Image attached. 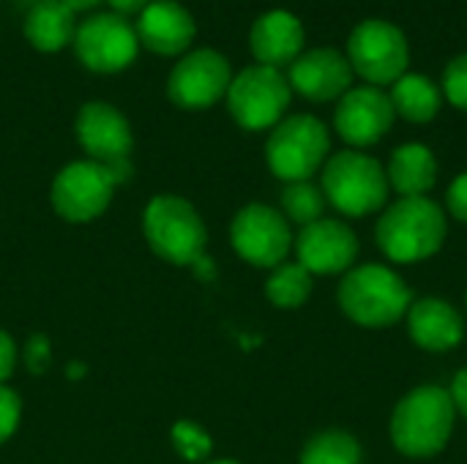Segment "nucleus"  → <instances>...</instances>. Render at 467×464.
<instances>
[{
	"label": "nucleus",
	"instance_id": "nucleus-21",
	"mask_svg": "<svg viewBox=\"0 0 467 464\" xmlns=\"http://www.w3.org/2000/svg\"><path fill=\"white\" fill-rule=\"evenodd\" d=\"M386 178L402 197H427L438 180V161L427 145L410 142L391 153Z\"/></svg>",
	"mask_w": 467,
	"mask_h": 464
},
{
	"label": "nucleus",
	"instance_id": "nucleus-36",
	"mask_svg": "<svg viewBox=\"0 0 467 464\" xmlns=\"http://www.w3.org/2000/svg\"><path fill=\"white\" fill-rule=\"evenodd\" d=\"M465 301H467V298H465Z\"/></svg>",
	"mask_w": 467,
	"mask_h": 464
},
{
	"label": "nucleus",
	"instance_id": "nucleus-31",
	"mask_svg": "<svg viewBox=\"0 0 467 464\" xmlns=\"http://www.w3.org/2000/svg\"><path fill=\"white\" fill-rule=\"evenodd\" d=\"M446 202H449V213L460 222L467 224V172H462L451 186H449V194H446Z\"/></svg>",
	"mask_w": 467,
	"mask_h": 464
},
{
	"label": "nucleus",
	"instance_id": "nucleus-30",
	"mask_svg": "<svg viewBox=\"0 0 467 464\" xmlns=\"http://www.w3.org/2000/svg\"><path fill=\"white\" fill-rule=\"evenodd\" d=\"M16 361H19V350H16V342L11 339L8 331H0V386H5L16 369Z\"/></svg>",
	"mask_w": 467,
	"mask_h": 464
},
{
	"label": "nucleus",
	"instance_id": "nucleus-20",
	"mask_svg": "<svg viewBox=\"0 0 467 464\" xmlns=\"http://www.w3.org/2000/svg\"><path fill=\"white\" fill-rule=\"evenodd\" d=\"M22 33L33 49L52 55V52L66 49L74 41L77 19H74V11L63 5L60 0H38L36 5L27 8Z\"/></svg>",
	"mask_w": 467,
	"mask_h": 464
},
{
	"label": "nucleus",
	"instance_id": "nucleus-3",
	"mask_svg": "<svg viewBox=\"0 0 467 464\" xmlns=\"http://www.w3.org/2000/svg\"><path fill=\"white\" fill-rule=\"evenodd\" d=\"M337 298L342 312L353 323L367 328H386L400 323L413 304L405 279L397 271L378 263L350 268L339 284Z\"/></svg>",
	"mask_w": 467,
	"mask_h": 464
},
{
	"label": "nucleus",
	"instance_id": "nucleus-28",
	"mask_svg": "<svg viewBox=\"0 0 467 464\" xmlns=\"http://www.w3.org/2000/svg\"><path fill=\"white\" fill-rule=\"evenodd\" d=\"M19 418H22V402L16 391L8 386H0V446L11 440V435L19 427Z\"/></svg>",
	"mask_w": 467,
	"mask_h": 464
},
{
	"label": "nucleus",
	"instance_id": "nucleus-2",
	"mask_svg": "<svg viewBox=\"0 0 467 464\" xmlns=\"http://www.w3.org/2000/svg\"><path fill=\"white\" fill-rule=\"evenodd\" d=\"M446 213L427 197L397 200L378 222L380 252L394 263H419L432 257L446 241Z\"/></svg>",
	"mask_w": 467,
	"mask_h": 464
},
{
	"label": "nucleus",
	"instance_id": "nucleus-12",
	"mask_svg": "<svg viewBox=\"0 0 467 464\" xmlns=\"http://www.w3.org/2000/svg\"><path fill=\"white\" fill-rule=\"evenodd\" d=\"M233 249L241 260L254 268H276L293 249L290 222L271 205L252 202L241 208L230 227Z\"/></svg>",
	"mask_w": 467,
	"mask_h": 464
},
{
	"label": "nucleus",
	"instance_id": "nucleus-35",
	"mask_svg": "<svg viewBox=\"0 0 467 464\" xmlns=\"http://www.w3.org/2000/svg\"><path fill=\"white\" fill-rule=\"evenodd\" d=\"M208 464H238L235 459H216V462H208Z\"/></svg>",
	"mask_w": 467,
	"mask_h": 464
},
{
	"label": "nucleus",
	"instance_id": "nucleus-34",
	"mask_svg": "<svg viewBox=\"0 0 467 464\" xmlns=\"http://www.w3.org/2000/svg\"><path fill=\"white\" fill-rule=\"evenodd\" d=\"M60 3H63V5H68V8H71V11L77 14V11H88V8H96V5H99V3H104V0H60Z\"/></svg>",
	"mask_w": 467,
	"mask_h": 464
},
{
	"label": "nucleus",
	"instance_id": "nucleus-14",
	"mask_svg": "<svg viewBox=\"0 0 467 464\" xmlns=\"http://www.w3.org/2000/svg\"><path fill=\"white\" fill-rule=\"evenodd\" d=\"M77 142L90 161L107 164L115 159H129L134 148L131 123L126 115L107 101H88L79 107L74 120Z\"/></svg>",
	"mask_w": 467,
	"mask_h": 464
},
{
	"label": "nucleus",
	"instance_id": "nucleus-18",
	"mask_svg": "<svg viewBox=\"0 0 467 464\" xmlns=\"http://www.w3.org/2000/svg\"><path fill=\"white\" fill-rule=\"evenodd\" d=\"M249 46L260 66H271V68L287 66L304 49V25L298 22L296 14L285 8L265 11L252 25Z\"/></svg>",
	"mask_w": 467,
	"mask_h": 464
},
{
	"label": "nucleus",
	"instance_id": "nucleus-7",
	"mask_svg": "<svg viewBox=\"0 0 467 464\" xmlns=\"http://www.w3.org/2000/svg\"><path fill=\"white\" fill-rule=\"evenodd\" d=\"M293 88L279 68L271 66H249L233 77L227 88V109L233 120L246 131L274 129L285 109L290 107Z\"/></svg>",
	"mask_w": 467,
	"mask_h": 464
},
{
	"label": "nucleus",
	"instance_id": "nucleus-16",
	"mask_svg": "<svg viewBox=\"0 0 467 464\" xmlns=\"http://www.w3.org/2000/svg\"><path fill=\"white\" fill-rule=\"evenodd\" d=\"M134 30L145 49L161 57H181L189 52L197 36V22L178 0H150L137 16Z\"/></svg>",
	"mask_w": 467,
	"mask_h": 464
},
{
	"label": "nucleus",
	"instance_id": "nucleus-5",
	"mask_svg": "<svg viewBox=\"0 0 467 464\" xmlns=\"http://www.w3.org/2000/svg\"><path fill=\"white\" fill-rule=\"evenodd\" d=\"M323 194L345 216H367L386 205L389 178L378 159L361 150H342L323 170Z\"/></svg>",
	"mask_w": 467,
	"mask_h": 464
},
{
	"label": "nucleus",
	"instance_id": "nucleus-32",
	"mask_svg": "<svg viewBox=\"0 0 467 464\" xmlns=\"http://www.w3.org/2000/svg\"><path fill=\"white\" fill-rule=\"evenodd\" d=\"M451 402H454V407H457V413H462L467 416V366L462 372H457V377H454V383H451Z\"/></svg>",
	"mask_w": 467,
	"mask_h": 464
},
{
	"label": "nucleus",
	"instance_id": "nucleus-13",
	"mask_svg": "<svg viewBox=\"0 0 467 464\" xmlns=\"http://www.w3.org/2000/svg\"><path fill=\"white\" fill-rule=\"evenodd\" d=\"M298 263L315 276H334L350 271L358 254L356 232L339 219H317L301 227L296 238Z\"/></svg>",
	"mask_w": 467,
	"mask_h": 464
},
{
	"label": "nucleus",
	"instance_id": "nucleus-10",
	"mask_svg": "<svg viewBox=\"0 0 467 464\" xmlns=\"http://www.w3.org/2000/svg\"><path fill=\"white\" fill-rule=\"evenodd\" d=\"M348 60H350V68L358 71L375 88L391 85L408 68V60H410L408 38L391 22L367 19L348 38Z\"/></svg>",
	"mask_w": 467,
	"mask_h": 464
},
{
	"label": "nucleus",
	"instance_id": "nucleus-11",
	"mask_svg": "<svg viewBox=\"0 0 467 464\" xmlns=\"http://www.w3.org/2000/svg\"><path fill=\"white\" fill-rule=\"evenodd\" d=\"M233 82L230 60L211 49H189L181 55L167 77V98L181 109H208L227 96Z\"/></svg>",
	"mask_w": 467,
	"mask_h": 464
},
{
	"label": "nucleus",
	"instance_id": "nucleus-26",
	"mask_svg": "<svg viewBox=\"0 0 467 464\" xmlns=\"http://www.w3.org/2000/svg\"><path fill=\"white\" fill-rule=\"evenodd\" d=\"M172 446L186 462H205L211 457V438L202 427L192 421H178L172 427Z\"/></svg>",
	"mask_w": 467,
	"mask_h": 464
},
{
	"label": "nucleus",
	"instance_id": "nucleus-15",
	"mask_svg": "<svg viewBox=\"0 0 467 464\" xmlns=\"http://www.w3.org/2000/svg\"><path fill=\"white\" fill-rule=\"evenodd\" d=\"M394 115L397 112H394L391 98L380 88L367 85V88L348 90L339 98L334 126L348 145L367 148V145L380 142L383 134H389Z\"/></svg>",
	"mask_w": 467,
	"mask_h": 464
},
{
	"label": "nucleus",
	"instance_id": "nucleus-24",
	"mask_svg": "<svg viewBox=\"0 0 467 464\" xmlns=\"http://www.w3.org/2000/svg\"><path fill=\"white\" fill-rule=\"evenodd\" d=\"M301 464H361V446L353 435L328 429L304 446Z\"/></svg>",
	"mask_w": 467,
	"mask_h": 464
},
{
	"label": "nucleus",
	"instance_id": "nucleus-25",
	"mask_svg": "<svg viewBox=\"0 0 467 464\" xmlns=\"http://www.w3.org/2000/svg\"><path fill=\"white\" fill-rule=\"evenodd\" d=\"M282 216L287 222H296L301 227L323 219L326 211V194L323 189H317L309 180H298V183H287L282 191Z\"/></svg>",
	"mask_w": 467,
	"mask_h": 464
},
{
	"label": "nucleus",
	"instance_id": "nucleus-19",
	"mask_svg": "<svg viewBox=\"0 0 467 464\" xmlns=\"http://www.w3.org/2000/svg\"><path fill=\"white\" fill-rule=\"evenodd\" d=\"M408 328L419 347L430 353H446L465 336L462 314L441 298H421L408 309Z\"/></svg>",
	"mask_w": 467,
	"mask_h": 464
},
{
	"label": "nucleus",
	"instance_id": "nucleus-9",
	"mask_svg": "<svg viewBox=\"0 0 467 464\" xmlns=\"http://www.w3.org/2000/svg\"><path fill=\"white\" fill-rule=\"evenodd\" d=\"M115 194V180L109 170L99 161L79 159L66 164L52 180V208L60 219L71 224H88L99 219Z\"/></svg>",
	"mask_w": 467,
	"mask_h": 464
},
{
	"label": "nucleus",
	"instance_id": "nucleus-4",
	"mask_svg": "<svg viewBox=\"0 0 467 464\" xmlns=\"http://www.w3.org/2000/svg\"><path fill=\"white\" fill-rule=\"evenodd\" d=\"M142 232L156 257L170 265L202 263L208 230L197 208L178 194H156L142 211Z\"/></svg>",
	"mask_w": 467,
	"mask_h": 464
},
{
	"label": "nucleus",
	"instance_id": "nucleus-22",
	"mask_svg": "<svg viewBox=\"0 0 467 464\" xmlns=\"http://www.w3.org/2000/svg\"><path fill=\"white\" fill-rule=\"evenodd\" d=\"M389 98L394 112L410 123H430L441 109V90L421 74H402Z\"/></svg>",
	"mask_w": 467,
	"mask_h": 464
},
{
	"label": "nucleus",
	"instance_id": "nucleus-29",
	"mask_svg": "<svg viewBox=\"0 0 467 464\" xmlns=\"http://www.w3.org/2000/svg\"><path fill=\"white\" fill-rule=\"evenodd\" d=\"M49 339L47 336H33L25 347V364L33 375H41L49 366Z\"/></svg>",
	"mask_w": 467,
	"mask_h": 464
},
{
	"label": "nucleus",
	"instance_id": "nucleus-1",
	"mask_svg": "<svg viewBox=\"0 0 467 464\" xmlns=\"http://www.w3.org/2000/svg\"><path fill=\"white\" fill-rule=\"evenodd\" d=\"M454 418L457 407L451 394L441 386H421L397 405L391 416V440L405 457H435L446 449L454 432Z\"/></svg>",
	"mask_w": 467,
	"mask_h": 464
},
{
	"label": "nucleus",
	"instance_id": "nucleus-17",
	"mask_svg": "<svg viewBox=\"0 0 467 464\" xmlns=\"http://www.w3.org/2000/svg\"><path fill=\"white\" fill-rule=\"evenodd\" d=\"M290 88L309 101H331L348 93L353 82V68L345 55L331 46L301 52L290 63Z\"/></svg>",
	"mask_w": 467,
	"mask_h": 464
},
{
	"label": "nucleus",
	"instance_id": "nucleus-33",
	"mask_svg": "<svg viewBox=\"0 0 467 464\" xmlns=\"http://www.w3.org/2000/svg\"><path fill=\"white\" fill-rule=\"evenodd\" d=\"M107 3H109V11H112V14L129 19V16H140L150 0H107Z\"/></svg>",
	"mask_w": 467,
	"mask_h": 464
},
{
	"label": "nucleus",
	"instance_id": "nucleus-23",
	"mask_svg": "<svg viewBox=\"0 0 467 464\" xmlns=\"http://www.w3.org/2000/svg\"><path fill=\"white\" fill-rule=\"evenodd\" d=\"M312 295V273L301 263H282L265 282V298L279 309H298Z\"/></svg>",
	"mask_w": 467,
	"mask_h": 464
},
{
	"label": "nucleus",
	"instance_id": "nucleus-8",
	"mask_svg": "<svg viewBox=\"0 0 467 464\" xmlns=\"http://www.w3.org/2000/svg\"><path fill=\"white\" fill-rule=\"evenodd\" d=\"M74 55L93 74H118L137 60L140 38L129 19L104 11L93 14L77 25L74 33Z\"/></svg>",
	"mask_w": 467,
	"mask_h": 464
},
{
	"label": "nucleus",
	"instance_id": "nucleus-27",
	"mask_svg": "<svg viewBox=\"0 0 467 464\" xmlns=\"http://www.w3.org/2000/svg\"><path fill=\"white\" fill-rule=\"evenodd\" d=\"M443 90L449 101L467 112V52L454 57L443 71Z\"/></svg>",
	"mask_w": 467,
	"mask_h": 464
},
{
	"label": "nucleus",
	"instance_id": "nucleus-6",
	"mask_svg": "<svg viewBox=\"0 0 467 464\" xmlns=\"http://www.w3.org/2000/svg\"><path fill=\"white\" fill-rule=\"evenodd\" d=\"M331 148L328 129L315 115H290L279 120L265 142L268 170L285 183L309 180Z\"/></svg>",
	"mask_w": 467,
	"mask_h": 464
}]
</instances>
